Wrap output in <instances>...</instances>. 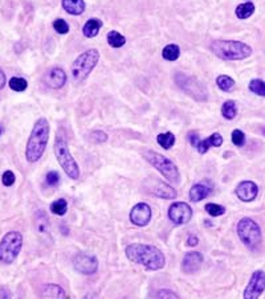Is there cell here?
<instances>
[{"label":"cell","mask_w":265,"mask_h":299,"mask_svg":"<svg viewBox=\"0 0 265 299\" xmlns=\"http://www.w3.org/2000/svg\"><path fill=\"white\" fill-rule=\"evenodd\" d=\"M129 261L145 266L149 270H160L166 265V258L157 246L146 244H131L125 249Z\"/></svg>","instance_id":"obj_1"},{"label":"cell","mask_w":265,"mask_h":299,"mask_svg":"<svg viewBox=\"0 0 265 299\" xmlns=\"http://www.w3.org/2000/svg\"><path fill=\"white\" fill-rule=\"evenodd\" d=\"M49 139V122L45 118H39L35 123L34 129L25 147V159L29 163H36L41 159L44 151L47 149Z\"/></svg>","instance_id":"obj_2"},{"label":"cell","mask_w":265,"mask_h":299,"mask_svg":"<svg viewBox=\"0 0 265 299\" xmlns=\"http://www.w3.org/2000/svg\"><path fill=\"white\" fill-rule=\"evenodd\" d=\"M210 49L216 57L226 61H239L252 54V48L248 44L236 40H215Z\"/></svg>","instance_id":"obj_3"},{"label":"cell","mask_w":265,"mask_h":299,"mask_svg":"<svg viewBox=\"0 0 265 299\" xmlns=\"http://www.w3.org/2000/svg\"><path fill=\"white\" fill-rule=\"evenodd\" d=\"M53 151H54V155H56V159H57L58 164L65 171V174L71 179H73V180H77L80 178L78 164L76 163V160H74V158L71 154V151H69L65 136L61 133H58V131L57 134H56V139H54Z\"/></svg>","instance_id":"obj_4"},{"label":"cell","mask_w":265,"mask_h":299,"mask_svg":"<svg viewBox=\"0 0 265 299\" xmlns=\"http://www.w3.org/2000/svg\"><path fill=\"white\" fill-rule=\"evenodd\" d=\"M100 60V52L97 49H89L78 56L72 65V77L74 82H84L96 68Z\"/></svg>","instance_id":"obj_5"},{"label":"cell","mask_w":265,"mask_h":299,"mask_svg":"<svg viewBox=\"0 0 265 299\" xmlns=\"http://www.w3.org/2000/svg\"><path fill=\"white\" fill-rule=\"evenodd\" d=\"M23 246V236L19 232L5 233L0 241V262L4 265H11L20 254Z\"/></svg>","instance_id":"obj_6"},{"label":"cell","mask_w":265,"mask_h":299,"mask_svg":"<svg viewBox=\"0 0 265 299\" xmlns=\"http://www.w3.org/2000/svg\"><path fill=\"white\" fill-rule=\"evenodd\" d=\"M143 156L146 160L149 162L153 167L158 169L160 174L163 175L164 178L167 179L171 183H179L180 182V174H179L178 167L175 166L173 160H170L169 158H166L159 152L155 151H145Z\"/></svg>","instance_id":"obj_7"},{"label":"cell","mask_w":265,"mask_h":299,"mask_svg":"<svg viewBox=\"0 0 265 299\" xmlns=\"http://www.w3.org/2000/svg\"><path fill=\"white\" fill-rule=\"evenodd\" d=\"M237 234L241 242L249 248L255 249L261 244V229L259 224L253 221L252 218L244 217L241 218L237 224Z\"/></svg>","instance_id":"obj_8"},{"label":"cell","mask_w":265,"mask_h":299,"mask_svg":"<svg viewBox=\"0 0 265 299\" xmlns=\"http://www.w3.org/2000/svg\"><path fill=\"white\" fill-rule=\"evenodd\" d=\"M175 82L184 93H187L188 96L193 97L196 101H206L208 98V93L204 85L195 77H191L184 73H177Z\"/></svg>","instance_id":"obj_9"},{"label":"cell","mask_w":265,"mask_h":299,"mask_svg":"<svg viewBox=\"0 0 265 299\" xmlns=\"http://www.w3.org/2000/svg\"><path fill=\"white\" fill-rule=\"evenodd\" d=\"M193 217V209L187 203L183 201H178L170 205L169 208V218L174 224L177 225H182V224H187Z\"/></svg>","instance_id":"obj_10"},{"label":"cell","mask_w":265,"mask_h":299,"mask_svg":"<svg viewBox=\"0 0 265 299\" xmlns=\"http://www.w3.org/2000/svg\"><path fill=\"white\" fill-rule=\"evenodd\" d=\"M73 266L78 273L84 275L94 274L98 269V261L93 254L88 253H78L73 260Z\"/></svg>","instance_id":"obj_11"},{"label":"cell","mask_w":265,"mask_h":299,"mask_svg":"<svg viewBox=\"0 0 265 299\" xmlns=\"http://www.w3.org/2000/svg\"><path fill=\"white\" fill-rule=\"evenodd\" d=\"M265 290V271L256 270L252 274L249 283L244 290V298L246 299H257L264 293Z\"/></svg>","instance_id":"obj_12"},{"label":"cell","mask_w":265,"mask_h":299,"mask_svg":"<svg viewBox=\"0 0 265 299\" xmlns=\"http://www.w3.org/2000/svg\"><path fill=\"white\" fill-rule=\"evenodd\" d=\"M146 188H147L149 193H151V195H154V196L160 199H167V200H173L178 195L175 188H173L171 185L166 184L162 180H159V179L150 180L149 183L146 184Z\"/></svg>","instance_id":"obj_13"},{"label":"cell","mask_w":265,"mask_h":299,"mask_svg":"<svg viewBox=\"0 0 265 299\" xmlns=\"http://www.w3.org/2000/svg\"><path fill=\"white\" fill-rule=\"evenodd\" d=\"M153 212L149 204L138 203L133 207L130 212V221L137 227H146L151 220Z\"/></svg>","instance_id":"obj_14"},{"label":"cell","mask_w":265,"mask_h":299,"mask_svg":"<svg viewBox=\"0 0 265 299\" xmlns=\"http://www.w3.org/2000/svg\"><path fill=\"white\" fill-rule=\"evenodd\" d=\"M35 229L40 240H43L47 244L52 242V234H51V227H49L48 216L44 211H37L35 215Z\"/></svg>","instance_id":"obj_15"},{"label":"cell","mask_w":265,"mask_h":299,"mask_svg":"<svg viewBox=\"0 0 265 299\" xmlns=\"http://www.w3.org/2000/svg\"><path fill=\"white\" fill-rule=\"evenodd\" d=\"M257 193H259V187L251 180H244L236 187V196L244 203L253 201L257 198Z\"/></svg>","instance_id":"obj_16"},{"label":"cell","mask_w":265,"mask_h":299,"mask_svg":"<svg viewBox=\"0 0 265 299\" xmlns=\"http://www.w3.org/2000/svg\"><path fill=\"white\" fill-rule=\"evenodd\" d=\"M43 81L51 89H61L67 82V73L61 68H52L44 74Z\"/></svg>","instance_id":"obj_17"},{"label":"cell","mask_w":265,"mask_h":299,"mask_svg":"<svg viewBox=\"0 0 265 299\" xmlns=\"http://www.w3.org/2000/svg\"><path fill=\"white\" fill-rule=\"evenodd\" d=\"M203 262V256L198 251H190L186 253V256L183 257L182 261V270L186 274H194L200 269Z\"/></svg>","instance_id":"obj_18"},{"label":"cell","mask_w":265,"mask_h":299,"mask_svg":"<svg viewBox=\"0 0 265 299\" xmlns=\"http://www.w3.org/2000/svg\"><path fill=\"white\" fill-rule=\"evenodd\" d=\"M223 145V138L220 134H212L207 138V139L199 140L198 146H196V150L199 151V154H206L208 150L211 147H220Z\"/></svg>","instance_id":"obj_19"},{"label":"cell","mask_w":265,"mask_h":299,"mask_svg":"<svg viewBox=\"0 0 265 299\" xmlns=\"http://www.w3.org/2000/svg\"><path fill=\"white\" fill-rule=\"evenodd\" d=\"M210 195H211V187H207L206 184H195L190 189V200L195 201V203L207 199V196H210Z\"/></svg>","instance_id":"obj_20"},{"label":"cell","mask_w":265,"mask_h":299,"mask_svg":"<svg viewBox=\"0 0 265 299\" xmlns=\"http://www.w3.org/2000/svg\"><path fill=\"white\" fill-rule=\"evenodd\" d=\"M85 1L84 0H63V8L69 15L78 16L85 12Z\"/></svg>","instance_id":"obj_21"},{"label":"cell","mask_w":265,"mask_h":299,"mask_svg":"<svg viewBox=\"0 0 265 299\" xmlns=\"http://www.w3.org/2000/svg\"><path fill=\"white\" fill-rule=\"evenodd\" d=\"M102 28V21L97 17H93V19H89L84 25L82 28V33L88 39H92V37H96L100 29Z\"/></svg>","instance_id":"obj_22"},{"label":"cell","mask_w":265,"mask_h":299,"mask_svg":"<svg viewBox=\"0 0 265 299\" xmlns=\"http://www.w3.org/2000/svg\"><path fill=\"white\" fill-rule=\"evenodd\" d=\"M255 12V4L252 1H247V3H243V4L237 5L235 14L239 19L246 20L248 17H251L252 15Z\"/></svg>","instance_id":"obj_23"},{"label":"cell","mask_w":265,"mask_h":299,"mask_svg":"<svg viewBox=\"0 0 265 299\" xmlns=\"http://www.w3.org/2000/svg\"><path fill=\"white\" fill-rule=\"evenodd\" d=\"M45 298H68L67 293L57 285H45L43 289Z\"/></svg>","instance_id":"obj_24"},{"label":"cell","mask_w":265,"mask_h":299,"mask_svg":"<svg viewBox=\"0 0 265 299\" xmlns=\"http://www.w3.org/2000/svg\"><path fill=\"white\" fill-rule=\"evenodd\" d=\"M106 40H107V44L110 45L111 48H122L126 44L125 36H122L117 31H110L106 36Z\"/></svg>","instance_id":"obj_25"},{"label":"cell","mask_w":265,"mask_h":299,"mask_svg":"<svg viewBox=\"0 0 265 299\" xmlns=\"http://www.w3.org/2000/svg\"><path fill=\"white\" fill-rule=\"evenodd\" d=\"M162 56L167 61H177L180 56V48L177 44H169L162 50Z\"/></svg>","instance_id":"obj_26"},{"label":"cell","mask_w":265,"mask_h":299,"mask_svg":"<svg viewBox=\"0 0 265 299\" xmlns=\"http://www.w3.org/2000/svg\"><path fill=\"white\" fill-rule=\"evenodd\" d=\"M237 114V106H236V102L232 101V100H228V101H226L224 103H223L222 106V116L226 118V119H228V121H232L235 116H236Z\"/></svg>","instance_id":"obj_27"},{"label":"cell","mask_w":265,"mask_h":299,"mask_svg":"<svg viewBox=\"0 0 265 299\" xmlns=\"http://www.w3.org/2000/svg\"><path fill=\"white\" fill-rule=\"evenodd\" d=\"M157 142L160 147H163L164 150H170L175 145V135L173 133H163V134H159L157 136Z\"/></svg>","instance_id":"obj_28"},{"label":"cell","mask_w":265,"mask_h":299,"mask_svg":"<svg viewBox=\"0 0 265 299\" xmlns=\"http://www.w3.org/2000/svg\"><path fill=\"white\" fill-rule=\"evenodd\" d=\"M216 83L217 86H219V89L223 90V92H232L233 87H235V81H233V78L228 77V76H224V74H222V76H219V77L216 78Z\"/></svg>","instance_id":"obj_29"},{"label":"cell","mask_w":265,"mask_h":299,"mask_svg":"<svg viewBox=\"0 0 265 299\" xmlns=\"http://www.w3.org/2000/svg\"><path fill=\"white\" fill-rule=\"evenodd\" d=\"M68 211V203L65 199H58L51 204V212L58 216H64Z\"/></svg>","instance_id":"obj_30"},{"label":"cell","mask_w":265,"mask_h":299,"mask_svg":"<svg viewBox=\"0 0 265 299\" xmlns=\"http://www.w3.org/2000/svg\"><path fill=\"white\" fill-rule=\"evenodd\" d=\"M249 90H251L253 94L260 97H265V82L263 80H259V78H255L249 82Z\"/></svg>","instance_id":"obj_31"},{"label":"cell","mask_w":265,"mask_h":299,"mask_svg":"<svg viewBox=\"0 0 265 299\" xmlns=\"http://www.w3.org/2000/svg\"><path fill=\"white\" fill-rule=\"evenodd\" d=\"M8 85L14 92H24L25 89L28 87V82L21 77H12L8 82Z\"/></svg>","instance_id":"obj_32"},{"label":"cell","mask_w":265,"mask_h":299,"mask_svg":"<svg viewBox=\"0 0 265 299\" xmlns=\"http://www.w3.org/2000/svg\"><path fill=\"white\" fill-rule=\"evenodd\" d=\"M206 211L210 216L212 217H217V216H222L226 213V208L222 207V205H217L215 203H207L206 205Z\"/></svg>","instance_id":"obj_33"},{"label":"cell","mask_w":265,"mask_h":299,"mask_svg":"<svg viewBox=\"0 0 265 299\" xmlns=\"http://www.w3.org/2000/svg\"><path fill=\"white\" fill-rule=\"evenodd\" d=\"M232 143L236 147H243L246 145V134L241 130L232 131Z\"/></svg>","instance_id":"obj_34"},{"label":"cell","mask_w":265,"mask_h":299,"mask_svg":"<svg viewBox=\"0 0 265 299\" xmlns=\"http://www.w3.org/2000/svg\"><path fill=\"white\" fill-rule=\"evenodd\" d=\"M53 28L60 34H65L69 32V24L64 19H56L53 21Z\"/></svg>","instance_id":"obj_35"},{"label":"cell","mask_w":265,"mask_h":299,"mask_svg":"<svg viewBox=\"0 0 265 299\" xmlns=\"http://www.w3.org/2000/svg\"><path fill=\"white\" fill-rule=\"evenodd\" d=\"M45 182L51 187L57 185L58 182H60V174H58L57 171H49L48 174L45 175Z\"/></svg>","instance_id":"obj_36"},{"label":"cell","mask_w":265,"mask_h":299,"mask_svg":"<svg viewBox=\"0 0 265 299\" xmlns=\"http://www.w3.org/2000/svg\"><path fill=\"white\" fill-rule=\"evenodd\" d=\"M15 180H16L15 174L12 172V171H10V169H7L4 174H3V176H1V182H3V184H4L5 187H11V185H14Z\"/></svg>","instance_id":"obj_37"},{"label":"cell","mask_w":265,"mask_h":299,"mask_svg":"<svg viewBox=\"0 0 265 299\" xmlns=\"http://www.w3.org/2000/svg\"><path fill=\"white\" fill-rule=\"evenodd\" d=\"M90 139L97 142V143H101V142H106L107 140V135H106L104 131H93L90 134Z\"/></svg>","instance_id":"obj_38"},{"label":"cell","mask_w":265,"mask_h":299,"mask_svg":"<svg viewBox=\"0 0 265 299\" xmlns=\"http://www.w3.org/2000/svg\"><path fill=\"white\" fill-rule=\"evenodd\" d=\"M157 298H179L178 295L173 293V291H169V290H162L157 294Z\"/></svg>","instance_id":"obj_39"},{"label":"cell","mask_w":265,"mask_h":299,"mask_svg":"<svg viewBox=\"0 0 265 299\" xmlns=\"http://www.w3.org/2000/svg\"><path fill=\"white\" fill-rule=\"evenodd\" d=\"M190 138H188V139H190V143H191V145H193V147H195V149H196V146H198V143H199V136H198V134H196V133H191V134H190Z\"/></svg>","instance_id":"obj_40"},{"label":"cell","mask_w":265,"mask_h":299,"mask_svg":"<svg viewBox=\"0 0 265 299\" xmlns=\"http://www.w3.org/2000/svg\"><path fill=\"white\" fill-rule=\"evenodd\" d=\"M188 245L190 246H196L199 242V238L196 236H190L188 237Z\"/></svg>","instance_id":"obj_41"},{"label":"cell","mask_w":265,"mask_h":299,"mask_svg":"<svg viewBox=\"0 0 265 299\" xmlns=\"http://www.w3.org/2000/svg\"><path fill=\"white\" fill-rule=\"evenodd\" d=\"M5 82H7V78H5L4 72H3V70L0 69V90H1V89L5 86Z\"/></svg>","instance_id":"obj_42"},{"label":"cell","mask_w":265,"mask_h":299,"mask_svg":"<svg viewBox=\"0 0 265 299\" xmlns=\"http://www.w3.org/2000/svg\"><path fill=\"white\" fill-rule=\"evenodd\" d=\"M0 135H1V127H0Z\"/></svg>","instance_id":"obj_43"}]
</instances>
